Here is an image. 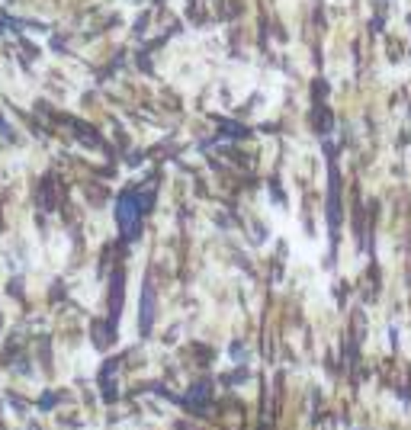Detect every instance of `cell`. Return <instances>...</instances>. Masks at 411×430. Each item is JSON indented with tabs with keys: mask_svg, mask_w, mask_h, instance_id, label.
Instances as JSON below:
<instances>
[{
	"mask_svg": "<svg viewBox=\"0 0 411 430\" xmlns=\"http://www.w3.org/2000/svg\"><path fill=\"white\" fill-rule=\"evenodd\" d=\"M141 209H145V203H141L135 193H126V196L119 199V205H116V222H119L122 235H135V231H138Z\"/></svg>",
	"mask_w": 411,
	"mask_h": 430,
	"instance_id": "cell-1",
	"label": "cell"
},
{
	"mask_svg": "<svg viewBox=\"0 0 411 430\" xmlns=\"http://www.w3.org/2000/svg\"><path fill=\"white\" fill-rule=\"evenodd\" d=\"M151 324V289H145V302H141V331Z\"/></svg>",
	"mask_w": 411,
	"mask_h": 430,
	"instance_id": "cell-2",
	"label": "cell"
}]
</instances>
